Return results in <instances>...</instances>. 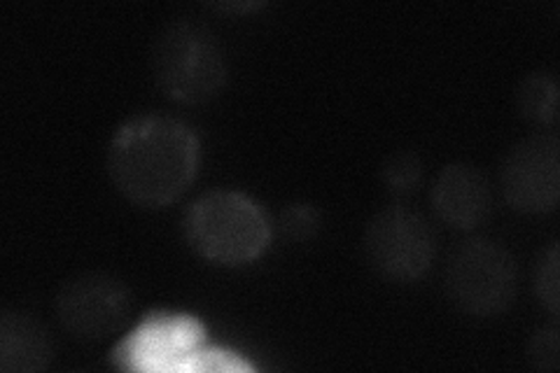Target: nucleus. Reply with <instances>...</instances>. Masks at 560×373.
Instances as JSON below:
<instances>
[{
  "mask_svg": "<svg viewBox=\"0 0 560 373\" xmlns=\"http://www.w3.org/2000/svg\"><path fill=\"white\" fill-rule=\"evenodd\" d=\"M222 10H255V8H261V3H234V5H230V3H224V5H220Z\"/></svg>",
  "mask_w": 560,
  "mask_h": 373,
  "instance_id": "obj_15",
  "label": "nucleus"
},
{
  "mask_svg": "<svg viewBox=\"0 0 560 373\" xmlns=\"http://www.w3.org/2000/svg\"><path fill=\"white\" fill-rule=\"evenodd\" d=\"M516 110L535 127H553L558 121V84L547 73L525 75L516 86Z\"/></svg>",
  "mask_w": 560,
  "mask_h": 373,
  "instance_id": "obj_10",
  "label": "nucleus"
},
{
  "mask_svg": "<svg viewBox=\"0 0 560 373\" xmlns=\"http://www.w3.org/2000/svg\"><path fill=\"white\" fill-rule=\"evenodd\" d=\"M558 243H551L545 253L539 255L535 271H533V288L539 299V304L545 306L553 317L560 313V288H558Z\"/></svg>",
  "mask_w": 560,
  "mask_h": 373,
  "instance_id": "obj_12",
  "label": "nucleus"
},
{
  "mask_svg": "<svg viewBox=\"0 0 560 373\" xmlns=\"http://www.w3.org/2000/svg\"><path fill=\"white\" fill-rule=\"evenodd\" d=\"M502 197L523 215H549L560 199V143L551 133H533L504 156Z\"/></svg>",
  "mask_w": 560,
  "mask_h": 373,
  "instance_id": "obj_7",
  "label": "nucleus"
},
{
  "mask_svg": "<svg viewBox=\"0 0 560 373\" xmlns=\"http://www.w3.org/2000/svg\"><path fill=\"white\" fill-rule=\"evenodd\" d=\"M364 255L372 269L390 282H418L436 257V234L420 212L395 203L381 208L364 226Z\"/></svg>",
  "mask_w": 560,
  "mask_h": 373,
  "instance_id": "obj_5",
  "label": "nucleus"
},
{
  "mask_svg": "<svg viewBox=\"0 0 560 373\" xmlns=\"http://www.w3.org/2000/svg\"><path fill=\"white\" fill-rule=\"evenodd\" d=\"M183 236L206 261L243 266L267 250L271 226L265 210L245 194L210 189L185 210Z\"/></svg>",
  "mask_w": 560,
  "mask_h": 373,
  "instance_id": "obj_2",
  "label": "nucleus"
},
{
  "mask_svg": "<svg viewBox=\"0 0 560 373\" xmlns=\"http://www.w3.org/2000/svg\"><path fill=\"white\" fill-rule=\"evenodd\" d=\"M430 203L444 224L469 231L486 222L493 208V191L488 177L469 164H448L436 173Z\"/></svg>",
  "mask_w": 560,
  "mask_h": 373,
  "instance_id": "obj_8",
  "label": "nucleus"
},
{
  "mask_svg": "<svg viewBox=\"0 0 560 373\" xmlns=\"http://www.w3.org/2000/svg\"><path fill=\"white\" fill-rule=\"evenodd\" d=\"M528 360L539 371H558L560 366V341L556 327H541L533 334L528 343Z\"/></svg>",
  "mask_w": 560,
  "mask_h": 373,
  "instance_id": "obj_14",
  "label": "nucleus"
},
{
  "mask_svg": "<svg viewBox=\"0 0 560 373\" xmlns=\"http://www.w3.org/2000/svg\"><path fill=\"white\" fill-rule=\"evenodd\" d=\"M280 231L292 243H306L320 231V210L311 203H290L280 212Z\"/></svg>",
  "mask_w": 560,
  "mask_h": 373,
  "instance_id": "obj_13",
  "label": "nucleus"
},
{
  "mask_svg": "<svg viewBox=\"0 0 560 373\" xmlns=\"http://www.w3.org/2000/svg\"><path fill=\"white\" fill-rule=\"evenodd\" d=\"M199 168V140L185 121L168 115H136L119 124L108 148V175L138 208L178 201Z\"/></svg>",
  "mask_w": 560,
  "mask_h": 373,
  "instance_id": "obj_1",
  "label": "nucleus"
},
{
  "mask_svg": "<svg viewBox=\"0 0 560 373\" xmlns=\"http://www.w3.org/2000/svg\"><path fill=\"white\" fill-rule=\"evenodd\" d=\"M383 185L395 194H411L423 180V162L413 150H399L381 166Z\"/></svg>",
  "mask_w": 560,
  "mask_h": 373,
  "instance_id": "obj_11",
  "label": "nucleus"
},
{
  "mask_svg": "<svg viewBox=\"0 0 560 373\" xmlns=\"http://www.w3.org/2000/svg\"><path fill=\"white\" fill-rule=\"evenodd\" d=\"M55 354L47 329L28 313L3 311L0 315V371H45Z\"/></svg>",
  "mask_w": 560,
  "mask_h": 373,
  "instance_id": "obj_9",
  "label": "nucleus"
},
{
  "mask_svg": "<svg viewBox=\"0 0 560 373\" xmlns=\"http://www.w3.org/2000/svg\"><path fill=\"white\" fill-rule=\"evenodd\" d=\"M131 311L127 282L108 271H84L63 280L55 296L61 329L75 341L94 343L113 336Z\"/></svg>",
  "mask_w": 560,
  "mask_h": 373,
  "instance_id": "obj_6",
  "label": "nucleus"
},
{
  "mask_svg": "<svg viewBox=\"0 0 560 373\" xmlns=\"http://www.w3.org/2000/svg\"><path fill=\"white\" fill-rule=\"evenodd\" d=\"M444 288L451 304L469 317H495L514 304V255L493 238H467L448 257Z\"/></svg>",
  "mask_w": 560,
  "mask_h": 373,
  "instance_id": "obj_4",
  "label": "nucleus"
},
{
  "mask_svg": "<svg viewBox=\"0 0 560 373\" xmlns=\"http://www.w3.org/2000/svg\"><path fill=\"white\" fill-rule=\"evenodd\" d=\"M150 63L156 86L175 103H208L226 84L224 51L197 20H173L156 33Z\"/></svg>",
  "mask_w": 560,
  "mask_h": 373,
  "instance_id": "obj_3",
  "label": "nucleus"
}]
</instances>
